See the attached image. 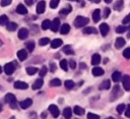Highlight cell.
Here are the masks:
<instances>
[{
	"label": "cell",
	"mask_w": 130,
	"mask_h": 119,
	"mask_svg": "<svg viewBox=\"0 0 130 119\" xmlns=\"http://www.w3.org/2000/svg\"><path fill=\"white\" fill-rule=\"evenodd\" d=\"M87 23H88V18L84 17V16H81V15H78L74 19V25L76 27H82V26H84Z\"/></svg>",
	"instance_id": "cell-1"
},
{
	"label": "cell",
	"mask_w": 130,
	"mask_h": 119,
	"mask_svg": "<svg viewBox=\"0 0 130 119\" xmlns=\"http://www.w3.org/2000/svg\"><path fill=\"white\" fill-rule=\"evenodd\" d=\"M14 70H15V65L13 64V63H7V64H5V66H4V72L7 74V75H11L13 72H14Z\"/></svg>",
	"instance_id": "cell-2"
},
{
	"label": "cell",
	"mask_w": 130,
	"mask_h": 119,
	"mask_svg": "<svg viewBox=\"0 0 130 119\" xmlns=\"http://www.w3.org/2000/svg\"><path fill=\"white\" fill-rule=\"evenodd\" d=\"M45 10H46V2H45L44 0H41V1L38 3V5H37L36 11H37V13L42 14V13L45 12Z\"/></svg>",
	"instance_id": "cell-3"
},
{
	"label": "cell",
	"mask_w": 130,
	"mask_h": 119,
	"mask_svg": "<svg viewBox=\"0 0 130 119\" xmlns=\"http://www.w3.org/2000/svg\"><path fill=\"white\" fill-rule=\"evenodd\" d=\"M49 112L52 114V116L54 118H57L60 114V111H59V108L56 106V105H50L49 106Z\"/></svg>",
	"instance_id": "cell-4"
},
{
	"label": "cell",
	"mask_w": 130,
	"mask_h": 119,
	"mask_svg": "<svg viewBox=\"0 0 130 119\" xmlns=\"http://www.w3.org/2000/svg\"><path fill=\"white\" fill-rule=\"evenodd\" d=\"M123 86L126 92H130V76L129 75H124L122 78Z\"/></svg>",
	"instance_id": "cell-5"
},
{
	"label": "cell",
	"mask_w": 130,
	"mask_h": 119,
	"mask_svg": "<svg viewBox=\"0 0 130 119\" xmlns=\"http://www.w3.org/2000/svg\"><path fill=\"white\" fill-rule=\"evenodd\" d=\"M17 37H18V39H20V40H25V39L28 37V31H27V28L21 27V28L18 31Z\"/></svg>",
	"instance_id": "cell-6"
},
{
	"label": "cell",
	"mask_w": 130,
	"mask_h": 119,
	"mask_svg": "<svg viewBox=\"0 0 130 119\" xmlns=\"http://www.w3.org/2000/svg\"><path fill=\"white\" fill-rule=\"evenodd\" d=\"M59 27H60V20H59V18H54L53 21L51 22V27L50 28L52 29V32L56 33V32H58Z\"/></svg>",
	"instance_id": "cell-7"
},
{
	"label": "cell",
	"mask_w": 130,
	"mask_h": 119,
	"mask_svg": "<svg viewBox=\"0 0 130 119\" xmlns=\"http://www.w3.org/2000/svg\"><path fill=\"white\" fill-rule=\"evenodd\" d=\"M109 29H110V26L106 23V22H103L101 25H100V32H101V35L103 37H106L109 33Z\"/></svg>",
	"instance_id": "cell-8"
},
{
	"label": "cell",
	"mask_w": 130,
	"mask_h": 119,
	"mask_svg": "<svg viewBox=\"0 0 130 119\" xmlns=\"http://www.w3.org/2000/svg\"><path fill=\"white\" fill-rule=\"evenodd\" d=\"M5 102H6V103H8L9 105L15 104V102H16L15 96H14L13 94H11V93H8V94H6V96H5Z\"/></svg>",
	"instance_id": "cell-9"
},
{
	"label": "cell",
	"mask_w": 130,
	"mask_h": 119,
	"mask_svg": "<svg viewBox=\"0 0 130 119\" xmlns=\"http://www.w3.org/2000/svg\"><path fill=\"white\" fill-rule=\"evenodd\" d=\"M14 87L17 88V90H26L28 87V84L26 82H24V81L18 80V81H15L14 82Z\"/></svg>",
	"instance_id": "cell-10"
},
{
	"label": "cell",
	"mask_w": 130,
	"mask_h": 119,
	"mask_svg": "<svg viewBox=\"0 0 130 119\" xmlns=\"http://www.w3.org/2000/svg\"><path fill=\"white\" fill-rule=\"evenodd\" d=\"M125 44H126V41H125L124 38H122V37L117 38V40H116V42H115V48H116V49H120V48L124 47Z\"/></svg>",
	"instance_id": "cell-11"
},
{
	"label": "cell",
	"mask_w": 130,
	"mask_h": 119,
	"mask_svg": "<svg viewBox=\"0 0 130 119\" xmlns=\"http://www.w3.org/2000/svg\"><path fill=\"white\" fill-rule=\"evenodd\" d=\"M27 57V51L24 50V49H21L17 52V58L20 60V61H24Z\"/></svg>",
	"instance_id": "cell-12"
},
{
	"label": "cell",
	"mask_w": 130,
	"mask_h": 119,
	"mask_svg": "<svg viewBox=\"0 0 130 119\" xmlns=\"http://www.w3.org/2000/svg\"><path fill=\"white\" fill-rule=\"evenodd\" d=\"M31 104H32L31 99H25L24 101H21V102L19 103V106H20V108H22V109H27L28 107L31 106Z\"/></svg>",
	"instance_id": "cell-13"
},
{
	"label": "cell",
	"mask_w": 130,
	"mask_h": 119,
	"mask_svg": "<svg viewBox=\"0 0 130 119\" xmlns=\"http://www.w3.org/2000/svg\"><path fill=\"white\" fill-rule=\"evenodd\" d=\"M104 69L101 68V67H93L92 70H91V73L93 76H102L104 74Z\"/></svg>",
	"instance_id": "cell-14"
},
{
	"label": "cell",
	"mask_w": 130,
	"mask_h": 119,
	"mask_svg": "<svg viewBox=\"0 0 130 119\" xmlns=\"http://www.w3.org/2000/svg\"><path fill=\"white\" fill-rule=\"evenodd\" d=\"M62 44H63V41L61 39H54L53 41H51V48L56 49V48L60 47Z\"/></svg>",
	"instance_id": "cell-15"
},
{
	"label": "cell",
	"mask_w": 130,
	"mask_h": 119,
	"mask_svg": "<svg viewBox=\"0 0 130 119\" xmlns=\"http://www.w3.org/2000/svg\"><path fill=\"white\" fill-rule=\"evenodd\" d=\"M16 12L18 14H26L27 13V8H25L24 5L22 4H18L16 7Z\"/></svg>",
	"instance_id": "cell-16"
},
{
	"label": "cell",
	"mask_w": 130,
	"mask_h": 119,
	"mask_svg": "<svg viewBox=\"0 0 130 119\" xmlns=\"http://www.w3.org/2000/svg\"><path fill=\"white\" fill-rule=\"evenodd\" d=\"M92 19L94 22H98L101 19V10L100 9H95L92 12Z\"/></svg>",
	"instance_id": "cell-17"
},
{
	"label": "cell",
	"mask_w": 130,
	"mask_h": 119,
	"mask_svg": "<svg viewBox=\"0 0 130 119\" xmlns=\"http://www.w3.org/2000/svg\"><path fill=\"white\" fill-rule=\"evenodd\" d=\"M63 116H64L65 119H70L71 116H72V110H71V108H69V107L65 108L63 110Z\"/></svg>",
	"instance_id": "cell-18"
},
{
	"label": "cell",
	"mask_w": 130,
	"mask_h": 119,
	"mask_svg": "<svg viewBox=\"0 0 130 119\" xmlns=\"http://www.w3.org/2000/svg\"><path fill=\"white\" fill-rule=\"evenodd\" d=\"M124 7V1L123 0H118L115 4H114V9L117 11H121Z\"/></svg>",
	"instance_id": "cell-19"
},
{
	"label": "cell",
	"mask_w": 130,
	"mask_h": 119,
	"mask_svg": "<svg viewBox=\"0 0 130 119\" xmlns=\"http://www.w3.org/2000/svg\"><path fill=\"white\" fill-rule=\"evenodd\" d=\"M69 31H70V25L67 24V23L62 24L61 27H60V33H61L62 35H66V34H68Z\"/></svg>",
	"instance_id": "cell-20"
},
{
	"label": "cell",
	"mask_w": 130,
	"mask_h": 119,
	"mask_svg": "<svg viewBox=\"0 0 130 119\" xmlns=\"http://www.w3.org/2000/svg\"><path fill=\"white\" fill-rule=\"evenodd\" d=\"M100 62H101V56L99 54H93L91 56V64L98 65V64H100Z\"/></svg>",
	"instance_id": "cell-21"
},
{
	"label": "cell",
	"mask_w": 130,
	"mask_h": 119,
	"mask_svg": "<svg viewBox=\"0 0 130 119\" xmlns=\"http://www.w3.org/2000/svg\"><path fill=\"white\" fill-rule=\"evenodd\" d=\"M43 83H44V81H43V79L42 78H39V79H37L36 81H35V83L32 84V90H39V88H41L42 87V85H43Z\"/></svg>",
	"instance_id": "cell-22"
},
{
	"label": "cell",
	"mask_w": 130,
	"mask_h": 119,
	"mask_svg": "<svg viewBox=\"0 0 130 119\" xmlns=\"http://www.w3.org/2000/svg\"><path fill=\"white\" fill-rule=\"evenodd\" d=\"M111 86V81L109 79H106L102 82V84L100 85V90H109Z\"/></svg>",
	"instance_id": "cell-23"
},
{
	"label": "cell",
	"mask_w": 130,
	"mask_h": 119,
	"mask_svg": "<svg viewBox=\"0 0 130 119\" xmlns=\"http://www.w3.org/2000/svg\"><path fill=\"white\" fill-rule=\"evenodd\" d=\"M51 22H52V21H50L49 19H45V20H43V22H42V25H41L42 29L46 31V29L50 28V27H51Z\"/></svg>",
	"instance_id": "cell-24"
},
{
	"label": "cell",
	"mask_w": 130,
	"mask_h": 119,
	"mask_svg": "<svg viewBox=\"0 0 130 119\" xmlns=\"http://www.w3.org/2000/svg\"><path fill=\"white\" fill-rule=\"evenodd\" d=\"M83 33L86 35H90V34H96V28L92 27V26H87L83 29Z\"/></svg>",
	"instance_id": "cell-25"
},
{
	"label": "cell",
	"mask_w": 130,
	"mask_h": 119,
	"mask_svg": "<svg viewBox=\"0 0 130 119\" xmlns=\"http://www.w3.org/2000/svg\"><path fill=\"white\" fill-rule=\"evenodd\" d=\"M120 78H121V73L119 71H115V72L112 73V79H113V81L118 82V81H120Z\"/></svg>",
	"instance_id": "cell-26"
},
{
	"label": "cell",
	"mask_w": 130,
	"mask_h": 119,
	"mask_svg": "<svg viewBox=\"0 0 130 119\" xmlns=\"http://www.w3.org/2000/svg\"><path fill=\"white\" fill-rule=\"evenodd\" d=\"M71 11H72V7H71V6H68V7H65V8H63V9H61V10L59 11V13H60L61 15H67V14H69Z\"/></svg>",
	"instance_id": "cell-27"
},
{
	"label": "cell",
	"mask_w": 130,
	"mask_h": 119,
	"mask_svg": "<svg viewBox=\"0 0 130 119\" xmlns=\"http://www.w3.org/2000/svg\"><path fill=\"white\" fill-rule=\"evenodd\" d=\"M73 111H74V113L76 115H79V116H81V115L84 114V109L81 108V107H79V106H75L74 109H73Z\"/></svg>",
	"instance_id": "cell-28"
},
{
	"label": "cell",
	"mask_w": 130,
	"mask_h": 119,
	"mask_svg": "<svg viewBox=\"0 0 130 119\" xmlns=\"http://www.w3.org/2000/svg\"><path fill=\"white\" fill-rule=\"evenodd\" d=\"M25 47H26V49H27L28 52H32L34 49H35V42L34 41H28L25 44Z\"/></svg>",
	"instance_id": "cell-29"
},
{
	"label": "cell",
	"mask_w": 130,
	"mask_h": 119,
	"mask_svg": "<svg viewBox=\"0 0 130 119\" xmlns=\"http://www.w3.org/2000/svg\"><path fill=\"white\" fill-rule=\"evenodd\" d=\"M62 50H63V52H64L65 54H67V55H72V54H73V50L71 49V46H69V45H65Z\"/></svg>",
	"instance_id": "cell-30"
},
{
	"label": "cell",
	"mask_w": 130,
	"mask_h": 119,
	"mask_svg": "<svg viewBox=\"0 0 130 119\" xmlns=\"http://www.w3.org/2000/svg\"><path fill=\"white\" fill-rule=\"evenodd\" d=\"M8 24V17L5 14H2L0 16V25H7Z\"/></svg>",
	"instance_id": "cell-31"
},
{
	"label": "cell",
	"mask_w": 130,
	"mask_h": 119,
	"mask_svg": "<svg viewBox=\"0 0 130 119\" xmlns=\"http://www.w3.org/2000/svg\"><path fill=\"white\" fill-rule=\"evenodd\" d=\"M60 67H61V69H63L64 71H67V70H68V62H67V60L62 59V60L60 61Z\"/></svg>",
	"instance_id": "cell-32"
},
{
	"label": "cell",
	"mask_w": 130,
	"mask_h": 119,
	"mask_svg": "<svg viewBox=\"0 0 130 119\" xmlns=\"http://www.w3.org/2000/svg\"><path fill=\"white\" fill-rule=\"evenodd\" d=\"M25 70H26V73L28 75H34L35 73L38 72V68L37 67H27Z\"/></svg>",
	"instance_id": "cell-33"
},
{
	"label": "cell",
	"mask_w": 130,
	"mask_h": 119,
	"mask_svg": "<svg viewBox=\"0 0 130 119\" xmlns=\"http://www.w3.org/2000/svg\"><path fill=\"white\" fill-rule=\"evenodd\" d=\"M50 85L51 86H59V85H61V80L59 78H53L50 81Z\"/></svg>",
	"instance_id": "cell-34"
},
{
	"label": "cell",
	"mask_w": 130,
	"mask_h": 119,
	"mask_svg": "<svg viewBox=\"0 0 130 119\" xmlns=\"http://www.w3.org/2000/svg\"><path fill=\"white\" fill-rule=\"evenodd\" d=\"M6 26H7V29H8L9 32H13V31L16 29L17 24H16L15 22H8V24H7Z\"/></svg>",
	"instance_id": "cell-35"
},
{
	"label": "cell",
	"mask_w": 130,
	"mask_h": 119,
	"mask_svg": "<svg viewBox=\"0 0 130 119\" xmlns=\"http://www.w3.org/2000/svg\"><path fill=\"white\" fill-rule=\"evenodd\" d=\"M50 43V39L49 38H42V39H40V41H39V44L41 45V46H46V45H48Z\"/></svg>",
	"instance_id": "cell-36"
},
{
	"label": "cell",
	"mask_w": 130,
	"mask_h": 119,
	"mask_svg": "<svg viewBox=\"0 0 130 119\" xmlns=\"http://www.w3.org/2000/svg\"><path fill=\"white\" fill-rule=\"evenodd\" d=\"M125 109H126V106L124 105V104H120V105H118L117 106V112L119 113V114H122L124 111H125Z\"/></svg>",
	"instance_id": "cell-37"
},
{
	"label": "cell",
	"mask_w": 130,
	"mask_h": 119,
	"mask_svg": "<svg viewBox=\"0 0 130 119\" xmlns=\"http://www.w3.org/2000/svg\"><path fill=\"white\" fill-rule=\"evenodd\" d=\"M126 29H127V27L124 26V25H119V26L116 27V32H117L118 34H123V33L126 32Z\"/></svg>",
	"instance_id": "cell-38"
},
{
	"label": "cell",
	"mask_w": 130,
	"mask_h": 119,
	"mask_svg": "<svg viewBox=\"0 0 130 119\" xmlns=\"http://www.w3.org/2000/svg\"><path fill=\"white\" fill-rule=\"evenodd\" d=\"M59 2H60V0H51V1H50V7H51L52 9L57 8Z\"/></svg>",
	"instance_id": "cell-39"
},
{
	"label": "cell",
	"mask_w": 130,
	"mask_h": 119,
	"mask_svg": "<svg viewBox=\"0 0 130 119\" xmlns=\"http://www.w3.org/2000/svg\"><path fill=\"white\" fill-rule=\"evenodd\" d=\"M73 86H74V82L72 80H66L65 81V87L67 90H71Z\"/></svg>",
	"instance_id": "cell-40"
},
{
	"label": "cell",
	"mask_w": 130,
	"mask_h": 119,
	"mask_svg": "<svg viewBox=\"0 0 130 119\" xmlns=\"http://www.w3.org/2000/svg\"><path fill=\"white\" fill-rule=\"evenodd\" d=\"M123 56H124L126 59H130V48H126V49L123 51Z\"/></svg>",
	"instance_id": "cell-41"
},
{
	"label": "cell",
	"mask_w": 130,
	"mask_h": 119,
	"mask_svg": "<svg viewBox=\"0 0 130 119\" xmlns=\"http://www.w3.org/2000/svg\"><path fill=\"white\" fill-rule=\"evenodd\" d=\"M110 14H111V10H110V8L106 7V8L104 9V17H105V18H108V17L110 16Z\"/></svg>",
	"instance_id": "cell-42"
},
{
	"label": "cell",
	"mask_w": 130,
	"mask_h": 119,
	"mask_svg": "<svg viewBox=\"0 0 130 119\" xmlns=\"http://www.w3.org/2000/svg\"><path fill=\"white\" fill-rule=\"evenodd\" d=\"M47 71H48V68H47L46 66H43V67L41 68V70H40V75H41V76H45V75L47 74Z\"/></svg>",
	"instance_id": "cell-43"
},
{
	"label": "cell",
	"mask_w": 130,
	"mask_h": 119,
	"mask_svg": "<svg viewBox=\"0 0 130 119\" xmlns=\"http://www.w3.org/2000/svg\"><path fill=\"white\" fill-rule=\"evenodd\" d=\"M87 119H100V116L93 113H88L87 114Z\"/></svg>",
	"instance_id": "cell-44"
},
{
	"label": "cell",
	"mask_w": 130,
	"mask_h": 119,
	"mask_svg": "<svg viewBox=\"0 0 130 119\" xmlns=\"http://www.w3.org/2000/svg\"><path fill=\"white\" fill-rule=\"evenodd\" d=\"M10 3H11V0H1L0 2L1 6H8Z\"/></svg>",
	"instance_id": "cell-45"
},
{
	"label": "cell",
	"mask_w": 130,
	"mask_h": 119,
	"mask_svg": "<svg viewBox=\"0 0 130 119\" xmlns=\"http://www.w3.org/2000/svg\"><path fill=\"white\" fill-rule=\"evenodd\" d=\"M122 22H123V24H126V23H129V22H130V13L122 20Z\"/></svg>",
	"instance_id": "cell-46"
},
{
	"label": "cell",
	"mask_w": 130,
	"mask_h": 119,
	"mask_svg": "<svg viewBox=\"0 0 130 119\" xmlns=\"http://www.w3.org/2000/svg\"><path fill=\"white\" fill-rule=\"evenodd\" d=\"M125 116L130 117V105H127V107L125 109Z\"/></svg>",
	"instance_id": "cell-47"
},
{
	"label": "cell",
	"mask_w": 130,
	"mask_h": 119,
	"mask_svg": "<svg viewBox=\"0 0 130 119\" xmlns=\"http://www.w3.org/2000/svg\"><path fill=\"white\" fill-rule=\"evenodd\" d=\"M69 66H70L72 69H74V68L76 67V62H75L74 60H69Z\"/></svg>",
	"instance_id": "cell-48"
},
{
	"label": "cell",
	"mask_w": 130,
	"mask_h": 119,
	"mask_svg": "<svg viewBox=\"0 0 130 119\" xmlns=\"http://www.w3.org/2000/svg\"><path fill=\"white\" fill-rule=\"evenodd\" d=\"M24 2L28 5V6H30V5H32L34 4V2H35V0H24Z\"/></svg>",
	"instance_id": "cell-49"
},
{
	"label": "cell",
	"mask_w": 130,
	"mask_h": 119,
	"mask_svg": "<svg viewBox=\"0 0 130 119\" xmlns=\"http://www.w3.org/2000/svg\"><path fill=\"white\" fill-rule=\"evenodd\" d=\"M55 70H56L55 64H54V63H51V71H55Z\"/></svg>",
	"instance_id": "cell-50"
},
{
	"label": "cell",
	"mask_w": 130,
	"mask_h": 119,
	"mask_svg": "<svg viewBox=\"0 0 130 119\" xmlns=\"http://www.w3.org/2000/svg\"><path fill=\"white\" fill-rule=\"evenodd\" d=\"M41 117H42V119H46V117H47L46 112H43V113H42V115H41Z\"/></svg>",
	"instance_id": "cell-51"
},
{
	"label": "cell",
	"mask_w": 130,
	"mask_h": 119,
	"mask_svg": "<svg viewBox=\"0 0 130 119\" xmlns=\"http://www.w3.org/2000/svg\"><path fill=\"white\" fill-rule=\"evenodd\" d=\"M105 2H106V3H111L112 0H105Z\"/></svg>",
	"instance_id": "cell-52"
},
{
	"label": "cell",
	"mask_w": 130,
	"mask_h": 119,
	"mask_svg": "<svg viewBox=\"0 0 130 119\" xmlns=\"http://www.w3.org/2000/svg\"><path fill=\"white\" fill-rule=\"evenodd\" d=\"M80 65H81V68H84V67H86V66H84V64H83V63H81Z\"/></svg>",
	"instance_id": "cell-53"
},
{
	"label": "cell",
	"mask_w": 130,
	"mask_h": 119,
	"mask_svg": "<svg viewBox=\"0 0 130 119\" xmlns=\"http://www.w3.org/2000/svg\"><path fill=\"white\" fill-rule=\"evenodd\" d=\"M2 108H3V107H2V105H1V104H0V112H1V111H2Z\"/></svg>",
	"instance_id": "cell-54"
},
{
	"label": "cell",
	"mask_w": 130,
	"mask_h": 119,
	"mask_svg": "<svg viewBox=\"0 0 130 119\" xmlns=\"http://www.w3.org/2000/svg\"><path fill=\"white\" fill-rule=\"evenodd\" d=\"M94 2H95V3H99V2H100V0H94Z\"/></svg>",
	"instance_id": "cell-55"
},
{
	"label": "cell",
	"mask_w": 130,
	"mask_h": 119,
	"mask_svg": "<svg viewBox=\"0 0 130 119\" xmlns=\"http://www.w3.org/2000/svg\"><path fill=\"white\" fill-rule=\"evenodd\" d=\"M107 119H115V118H113V117H108Z\"/></svg>",
	"instance_id": "cell-56"
},
{
	"label": "cell",
	"mask_w": 130,
	"mask_h": 119,
	"mask_svg": "<svg viewBox=\"0 0 130 119\" xmlns=\"http://www.w3.org/2000/svg\"><path fill=\"white\" fill-rule=\"evenodd\" d=\"M2 72V68H1V66H0V73Z\"/></svg>",
	"instance_id": "cell-57"
},
{
	"label": "cell",
	"mask_w": 130,
	"mask_h": 119,
	"mask_svg": "<svg viewBox=\"0 0 130 119\" xmlns=\"http://www.w3.org/2000/svg\"><path fill=\"white\" fill-rule=\"evenodd\" d=\"M128 37H129V38H130V32H129V33H128Z\"/></svg>",
	"instance_id": "cell-58"
},
{
	"label": "cell",
	"mask_w": 130,
	"mask_h": 119,
	"mask_svg": "<svg viewBox=\"0 0 130 119\" xmlns=\"http://www.w3.org/2000/svg\"><path fill=\"white\" fill-rule=\"evenodd\" d=\"M69 1H77V0H69Z\"/></svg>",
	"instance_id": "cell-59"
},
{
	"label": "cell",
	"mask_w": 130,
	"mask_h": 119,
	"mask_svg": "<svg viewBox=\"0 0 130 119\" xmlns=\"http://www.w3.org/2000/svg\"><path fill=\"white\" fill-rule=\"evenodd\" d=\"M11 119H13V118H11Z\"/></svg>",
	"instance_id": "cell-60"
}]
</instances>
